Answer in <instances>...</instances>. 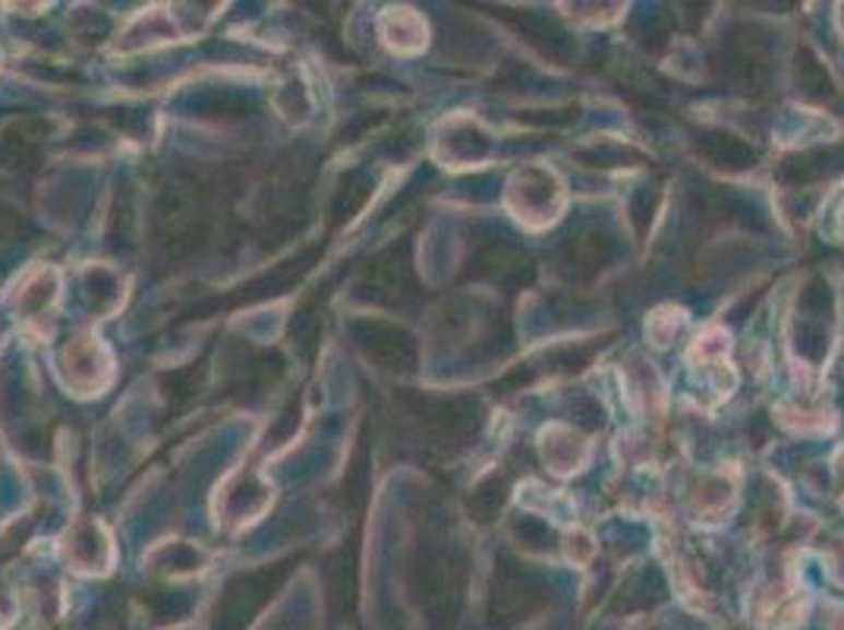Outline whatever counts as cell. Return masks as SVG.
I'll return each mask as SVG.
<instances>
[{"label": "cell", "mask_w": 844, "mask_h": 630, "mask_svg": "<svg viewBox=\"0 0 844 630\" xmlns=\"http://www.w3.org/2000/svg\"><path fill=\"white\" fill-rule=\"evenodd\" d=\"M504 501H508V479L504 476H491L486 479L473 498H469V511H473V518L483 523H489L498 518V511L504 508Z\"/></svg>", "instance_id": "ba28073f"}, {"label": "cell", "mask_w": 844, "mask_h": 630, "mask_svg": "<svg viewBox=\"0 0 844 630\" xmlns=\"http://www.w3.org/2000/svg\"><path fill=\"white\" fill-rule=\"evenodd\" d=\"M697 152L706 158L709 165L735 170V174L757 165V152L744 139H737L735 133H725V130H703L697 139Z\"/></svg>", "instance_id": "3957f363"}, {"label": "cell", "mask_w": 844, "mask_h": 630, "mask_svg": "<svg viewBox=\"0 0 844 630\" xmlns=\"http://www.w3.org/2000/svg\"><path fill=\"white\" fill-rule=\"evenodd\" d=\"M545 603V583L518 561H501L495 571V615L504 621L526 618Z\"/></svg>", "instance_id": "7a4b0ae2"}, {"label": "cell", "mask_w": 844, "mask_h": 630, "mask_svg": "<svg viewBox=\"0 0 844 630\" xmlns=\"http://www.w3.org/2000/svg\"><path fill=\"white\" fill-rule=\"evenodd\" d=\"M800 306H804V312H810V322L813 325H822V322H829V316H832V290H829V284L825 281H810L807 284V290H804V297H800Z\"/></svg>", "instance_id": "30bf717a"}, {"label": "cell", "mask_w": 844, "mask_h": 630, "mask_svg": "<svg viewBox=\"0 0 844 630\" xmlns=\"http://www.w3.org/2000/svg\"><path fill=\"white\" fill-rule=\"evenodd\" d=\"M514 533H518L520 539L530 548H548L555 543V533H551L548 523L539 521V518H523V521L514 526Z\"/></svg>", "instance_id": "8fae6325"}, {"label": "cell", "mask_w": 844, "mask_h": 630, "mask_svg": "<svg viewBox=\"0 0 844 630\" xmlns=\"http://www.w3.org/2000/svg\"><path fill=\"white\" fill-rule=\"evenodd\" d=\"M514 23L518 28L548 57H568L571 55V38L561 32V28L555 26V23H548L545 16L539 13H523V16H514Z\"/></svg>", "instance_id": "8992f818"}, {"label": "cell", "mask_w": 844, "mask_h": 630, "mask_svg": "<svg viewBox=\"0 0 844 630\" xmlns=\"http://www.w3.org/2000/svg\"><path fill=\"white\" fill-rule=\"evenodd\" d=\"M564 255H568V265L573 269V274L593 277V274H599L605 265H611L618 259V243L608 234L590 230V234H580L576 240H571L568 249H564Z\"/></svg>", "instance_id": "277c9868"}, {"label": "cell", "mask_w": 844, "mask_h": 630, "mask_svg": "<svg viewBox=\"0 0 844 630\" xmlns=\"http://www.w3.org/2000/svg\"><path fill=\"white\" fill-rule=\"evenodd\" d=\"M712 70L722 83L735 85L737 92H763L769 83V41L760 28H735L722 51L712 60Z\"/></svg>", "instance_id": "6da1fadb"}, {"label": "cell", "mask_w": 844, "mask_h": 630, "mask_svg": "<svg viewBox=\"0 0 844 630\" xmlns=\"http://www.w3.org/2000/svg\"><path fill=\"white\" fill-rule=\"evenodd\" d=\"M523 123H548V127H564V123H573L576 120V108L564 110H526L520 114Z\"/></svg>", "instance_id": "7c38bea8"}, {"label": "cell", "mask_w": 844, "mask_h": 630, "mask_svg": "<svg viewBox=\"0 0 844 630\" xmlns=\"http://www.w3.org/2000/svg\"><path fill=\"white\" fill-rule=\"evenodd\" d=\"M829 162H832V152H797L778 165V180L788 187H807L829 174Z\"/></svg>", "instance_id": "52a82bcc"}, {"label": "cell", "mask_w": 844, "mask_h": 630, "mask_svg": "<svg viewBox=\"0 0 844 630\" xmlns=\"http://www.w3.org/2000/svg\"><path fill=\"white\" fill-rule=\"evenodd\" d=\"M797 83L810 95V98H825L832 95V80L825 73V67L819 63V57L810 48L797 51Z\"/></svg>", "instance_id": "9c48e42d"}, {"label": "cell", "mask_w": 844, "mask_h": 630, "mask_svg": "<svg viewBox=\"0 0 844 630\" xmlns=\"http://www.w3.org/2000/svg\"><path fill=\"white\" fill-rule=\"evenodd\" d=\"M483 272L489 274L491 281L498 284H508V287H526L533 281V259L526 252H520L514 247H491L483 252L479 259Z\"/></svg>", "instance_id": "5b68a950"}]
</instances>
